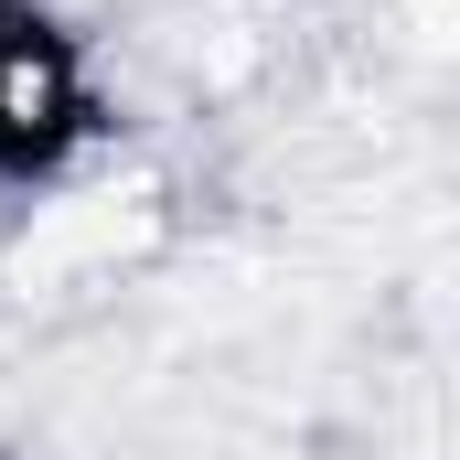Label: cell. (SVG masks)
Returning <instances> with one entry per match:
<instances>
[{
    "instance_id": "1",
    "label": "cell",
    "mask_w": 460,
    "mask_h": 460,
    "mask_svg": "<svg viewBox=\"0 0 460 460\" xmlns=\"http://www.w3.org/2000/svg\"><path fill=\"white\" fill-rule=\"evenodd\" d=\"M108 139V75L65 0H0V204L65 193Z\"/></svg>"
}]
</instances>
